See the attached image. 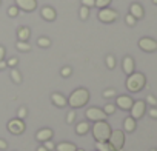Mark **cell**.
Segmentation results:
<instances>
[{"mask_svg": "<svg viewBox=\"0 0 157 151\" xmlns=\"http://www.w3.org/2000/svg\"><path fill=\"white\" fill-rule=\"evenodd\" d=\"M106 66L109 68V69H113V68H116V57L114 56H106Z\"/></svg>", "mask_w": 157, "mask_h": 151, "instance_id": "cell-27", "label": "cell"}, {"mask_svg": "<svg viewBox=\"0 0 157 151\" xmlns=\"http://www.w3.org/2000/svg\"><path fill=\"white\" fill-rule=\"evenodd\" d=\"M5 54H6L5 48H3V46H0V60H3V59H5Z\"/></svg>", "mask_w": 157, "mask_h": 151, "instance_id": "cell-41", "label": "cell"}, {"mask_svg": "<svg viewBox=\"0 0 157 151\" xmlns=\"http://www.w3.org/2000/svg\"><path fill=\"white\" fill-rule=\"evenodd\" d=\"M116 96V90H105L103 91V97L109 99V97H114Z\"/></svg>", "mask_w": 157, "mask_h": 151, "instance_id": "cell-35", "label": "cell"}, {"mask_svg": "<svg viewBox=\"0 0 157 151\" xmlns=\"http://www.w3.org/2000/svg\"><path fill=\"white\" fill-rule=\"evenodd\" d=\"M74 120H75V111H74V110H71V111L66 114V123H69V125H71Z\"/></svg>", "mask_w": 157, "mask_h": 151, "instance_id": "cell-31", "label": "cell"}, {"mask_svg": "<svg viewBox=\"0 0 157 151\" xmlns=\"http://www.w3.org/2000/svg\"><path fill=\"white\" fill-rule=\"evenodd\" d=\"M25 130H26V126H25V122H23L22 119H11V120L8 122V131H10L11 134L19 136V134L25 133Z\"/></svg>", "mask_w": 157, "mask_h": 151, "instance_id": "cell-6", "label": "cell"}, {"mask_svg": "<svg viewBox=\"0 0 157 151\" xmlns=\"http://www.w3.org/2000/svg\"><path fill=\"white\" fill-rule=\"evenodd\" d=\"M37 151H48V149H46V148L42 145V146H39V148H37Z\"/></svg>", "mask_w": 157, "mask_h": 151, "instance_id": "cell-43", "label": "cell"}, {"mask_svg": "<svg viewBox=\"0 0 157 151\" xmlns=\"http://www.w3.org/2000/svg\"><path fill=\"white\" fill-rule=\"evenodd\" d=\"M19 13H20V10H19L17 6H10V8H8V16H10V17H17Z\"/></svg>", "mask_w": 157, "mask_h": 151, "instance_id": "cell-29", "label": "cell"}, {"mask_svg": "<svg viewBox=\"0 0 157 151\" xmlns=\"http://www.w3.org/2000/svg\"><path fill=\"white\" fill-rule=\"evenodd\" d=\"M52 130L51 128H42L40 131H37L36 134V139L40 140V142H46V140H51L52 139Z\"/></svg>", "mask_w": 157, "mask_h": 151, "instance_id": "cell-14", "label": "cell"}, {"mask_svg": "<svg viewBox=\"0 0 157 151\" xmlns=\"http://www.w3.org/2000/svg\"><path fill=\"white\" fill-rule=\"evenodd\" d=\"M17 37H19L20 42H28V39L31 37V31H29V28H26V26L20 28V29L17 31Z\"/></svg>", "mask_w": 157, "mask_h": 151, "instance_id": "cell-18", "label": "cell"}, {"mask_svg": "<svg viewBox=\"0 0 157 151\" xmlns=\"http://www.w3.org/2000/svg\"><path fill=\"white\" fill-rule=\"evenodd\" d=\"M109 3H111V0H96L94 6H97L99 10H103V8H108Z\"/></svg>", "mask_w": 157, "mask_h": 151, "instance_id": "cell-24", "label": "cell"}, {"mask_svg": "<svg viewBox=\"0 0 157 151\" xmlns=\"http://www.w3.org/2000/svg\"><path fill=\"white\" fill-rule=\"evenodd\" d=\"M16 6L25 13H31L37 8V0H16Z\"/></svg>", "mask_w": 157, "mask_h": 151, "instance_id": "cell-10", "label": "cell"}, {"mask_svg": "<svg viewBox=\"0 0 157 151\" xmlns=\"http://www.w3.org/2000/svg\"><path fill=\"white\" fill-rule=\"evenodd\" d=\"M123 130H125L126 133H132V131L136 130V119H132L131 116L126 117L125 122H123Z\"/></svg>", "mask_w": 157, "mask_h": 151, "instance_id": "cell-19", "label": "cell"}, {"mask_svg": "<svg viewBox=\"0 0 157 151\" xmlns=\"http://www.w3.org/2000/svg\"><path fill=\"white\" fill-rule=\"evenodd\" d=\"M17 63H19V60H17L16 57H11V59L6 62V65H8V66H16Z\"/></svg>", "mask_w": 157, "mask_h": 151, "instance_id": "cell-38", "label": "cell"}, {"mask_svg": "<svg viewBox=\"0 0 157 151\" xmlns=\"http://www.w3.org/2000/svg\"><path fill=\"white\" fill-rule=\"evenodd\" d=\"M91 130H93V136H94L96 142H106L109 139V136H111V131H113L109 123L105 122V120L94 122Z\"/></svg>", "mask_w": 157, "mask_h": 151, "instance_id": "cell-2", "label": "cell"}, {"mask_svg": "<svg viewBox=\"0 0 157 151\" xmlns=\"http://www.w3.org/2000/svg\"><path fill=\"white\" fill-rule=\"evenodd\" d=\"M151 151H157V149H151Z\"/></svg>", "mask_w": 157, "mask_h": 151, "instance_id": "cell-46", "label": "cell"}, {"mask_svg": "<svg viewBox=\"0 0 157 151\" xmlns=\"http://www.w3.org/2000/svg\"><path fill=\"white\" fill-rule=\"evenodd\" d=\"M40 14H42V17H43L46 22H54V20H56V17H57L56 10H54V8H51V6H43V8H42V11H40Z\"/></svg>", "mask_w": 157, "mask_h": 151, "instance_id": "cell-12", "label": "cell"}, {"mask_svg": "<svg viewBox=\"0 0 157 151\" xmlns=\"http://www.w3.org/2000/svg\"><path fill=\"white\" fill-rule=\"evenodd\" d=\"M60 74L63 76V77H69V76L72 74L71 66H63V68H62V71H60Z\"/></svg>", "mask_w": 157, "mask_h": 151, "instance_id": "cell-32", "label": "cell"}, {"mask_svg": "<svg viewBox=\"0 0 157 151\" xmlns=\"http://www.w3.org/2000/svg\"><path fill=\"white\" fill-rule=\"evenodd\" d=\"M108 142L113 145V148H114L116 151L123 149V145H125V133H123L122 130H114V131H111V136H109Z\"/></svg>", "mask_w": 157, "mask_h": 151, "instance_id": "cell-4", "label": "cell"}, {"mask_svg": "<svg viewBox=\"0 0 157 151\" xmlns=\"http://www.w3.org/2000/svg\"><path fill=\"white\" fill-rule=\"evenodd\" d=\"M11 79H13L14 83H20L22 82V74H20L19 69H16V68L11 69Z\"/></svg>", "mask_w": 157, "mask_h": 151, "instance_id": "cell-22", "label": "cell"}, {"mask_svg": "<svg viewBox=\"0 0 157 151\" xmlns=\"http://www.w3.org/2000/svg\"><path fill=\"white\" fill-rule=\"evenodd\" d=\"M8 65H6V62L5 60H0V71H2V69H5Z\"/></svg>", "mask_w": 157, "mask_h": 151, "instance_id": "cell-42", "label": "cell"}, {"mask_svg": "<svg viewBox=\"0 0 157 151\" xmlns=\"http://www.w3.org/2000/svg\"><path fill=\"white\" fill-rule=\"evenodd\" d=\"M149 116H151L152 119H157V108H155V106H152V108L149 110Z\"/></svg>", "mask_w": 157, "mask_h": 151, "instance_id": "cell-39", "label": "cell"}, {"mask_svg": "<svg viewBox=\"0 0 157 151\" xmlns=\"http://www.w3.org/2000/svg\"><path fill=\"white\" fill-rule=\"evenodd\" d=\"M90 123L88 122H80V123H77V126H75V133L78 134V136H83V134H86L88 131H90Z\"/></svg>", "mask_w": 157, "mask_h": 151, "instance_id": "cell-20", "label": "cell"}, {"mask_svg": "<svg viewBox=\"0 0 157 151\" xmlns=\"http://www.w3.org/2000/svg\"><path fill=\"white\" fill-rule=\"evenodd\" d=\"M26 114H28V110L25 108V106H22V108H19V111H17V119H25L26 117Z\"/></svg>", "mask_w": 157, "mask_h": 151, "instance_id": "cell-30", "label": "cell"}, {"mask_svg": "<svg viewBox=\"0 0 157 151\" xmlns=\"http://www.w3.org/2000/svg\"><path fill=\"white\" fill-rule=\"evenodd\" d=\"M96 3V0H82V6H86V8H93Z\"/></svg>", "mask_w": 157, "mask_h": 151, "instance_id": "cell-37", "label": "cell"}, {"mask_svg": "<svg viewBox=\"0 0 157 151\" xmlns=\"http://www.w3.org/2000/svg\"><path fill=\"white\" fill-rule=\"evenodd\" d=\"M78 16H80V19H82V20H86V19L90 17V8L82 6V8H80V13H78Z\"/></svg>", "mask_w": 157, "mask_h": 151, "instance_id": "cell-26", "label": "cell"}, {"mask_svg": "<svg viewBox=\"0 0 157 151\" xmlns=\"http://www.w3.org/2000/svg\"><path fill=\"white\" fill-rule=\"evenodd\" d=\"M122 68H123V71H125L126 76L132 74V72H134V59L129 57V56H126V57L123 59V62H122Z\"/></svg>", "mask_w": 157, "mask_h": 151, "instance_id": "cell-15", "label": "cell"}, {"mask_svg": "<svg viewBox=\"0 0 157 151\" xmlns=\"http://www.w3.org/2000/svg\"><path fill=\"white\" fill-rule=\"evenodd\" d=\"M152 3H154V5H157V0H152Z\"/></svg>", "mask_w": 157, "mask_h": 151, "instance_id": "cell-44", "label": "cell"}, {"mask_svg": "<svg viewBox=\"0 0 157 151\" xmlns=\"http://www.w3.org/2000/svg\"><path fill=\"white\" fill-rule=\"evenodd\" d=\"M56 149L57 151H75L77 146L71 142H60L59 145H56Z\"/></svg>", "mask_w": 157, "mask_h": 151, "instance_id": "cell-17", "label": "cell"}, {"mask_svg": "<svg viewBox=\"0 0 157 151\" xmlns=\"http://www.w3.org/2000/svg\"><path fill=\"white\" fill-rule=\"evenodd\" d=\"M88 100H90V91L86 88H77L75 91L71 93L68 99V105L71 108H82L88 103Z\"/></svg>", "mask_w": 157, "mask_h": 151, "instance_id": "cell-1", "label": "cell"}, {"mask_svg": "<svg viewBox=\"0 0 157 151\" xmlns=\"http://www.w3.org/2000/svg\"><path fill=\"white\" fill-rule=\"evenodd\" d=\"M0 3H2V0H0Z\"/></svg>", "mask_w": 157, "mask_h": 151, "instance_id": "cell-47", "label": "cell"}, {"mask_svg": "<svg viewBox=\"0 0 157 151\" xmlns=\"http://www.w3.org/2000/svg\"><path fill=\"white\" fill-rule=\"evenodd\" d=\"M75 151H85V149H80V148H77V149H75Z\"/></svg>", "mask_w": 157, "mask_h": 151, "instance_id": "cell-45", "label": "cell"}, {"mask_svg": "<svg viewBox=\"0 0 157 151\" xmlns=\"http://www.w3.org/2000/svg\"><path fill=\"white\" fill-rule=\"evenodd\" d=\"M37 45L42 46V48H49V46H51V40H49L48 37H40V39L37 40Z\"/></svg>", "mask_w": 157, "mask_h": 151, "instance_id": "cell-23", "label": "cell"}, {"mask_svg": "<svg viewBox=\"0 0 157 151\" xmlns=\"http://www.w3.org/2000/svg\"><path fill=\"white\" fill-rule=\"evenodd\" d=\"M43 146H45L48 151H52V149H56V143H54L52 140H46V142H43Z\"/></svg>", "mask_w": 157, "mask_h": 151, "instance_id": "cell-34", "label": "cell"}, {"mask_svg": "<svg viewBox=\"0 0 157 151\" xmlns=\"http://www.w3.org/2000/svg\"><path fill=\"white\" fill-rule=\"evenodd\" d=\"M146 85V79H145V76L142 72H132L128 76V79H126V88L128 91L131 93H139L145 88Z\"/></svg>", "mask_w": 157, "mask_h": 151, "instance_id": "cell-3", "label": "cell"}, {"mask_svg": "<svg viewBox=\"0 0 157 151\" xmlns=\"http://www.w3.org/2000/svg\"><path fill=\"white\" fill-rule=\"evenodd\" d=\"M125 22H126V25H128V26H134L137 20H136V19H134V17H132L131 14H128V16L125 17Z\"/></svg>", "mask_w": 157, "mask_h": 151, "instance_id": "cell-33", "label": "cell"}, {"mask_svg": "<svg viewBox=\"0 0 157 151\" xmlns=\"http://www.w3.org/2000/svg\"><path fill=\"white\" fill-rule=\"evenodd\" d=\"M99 20L100 22H103V23H113V22H116L117 20V17H119V14H117V11L116 10H111V8H103V10H100L99 11Z\"/></svg>", "mask_w": 157, "mask_h": 151, "instance_id": "cell-5", "label": "cell"}, {"mask_svg": "<svg viewBox=\"0 0 157 151\" xmlns=\"http://www.w3.org/2000/svg\"><path fill=\"white\" fill-rule=\"evenodd\" d=\"M129 14H131L136 20L142 19V17H143V8H142V5H139V3H132L131 8H129Z\"/></svg>", "mask_w": 157, "mask_h": 151, "instance_id": "cell-16", "label": "cell"}, {"mask_svg": "<svg viewBox=\"0 0 157 151\" xmlns=\"http://www.w3.org/2000/svg\"><path fill=\"white\" fill-rule=\"evenodd\" d=\"M132 103H134V100H132L129 96H119V97L116 99V105H117L120 110H123V111L131 110Z\"/></svg>", "mask_w": 157, "mask_h": 151, "instance_id": "cell-11", "label": "cell"}, {"mask_svg": "<svg viewBox=\"0 0 157 151\" xmlns=\"http://www.w3.org/2000/svg\"><path fill=\"white\" fill-rule=\"evenodd\" d=\"M139 48L145 52H154L157 51V42L151 37H142L139 40Z\"/></svg>", "mask_w": 157, "mask_h": 151, "instance_id": "cell-8", "label": "cell"}, {"mask_svg": "<svg viewBox=\"0 0 157 151\" xmlns=\"http://www.w3.org/2000/svg\"><path fill=\"white\" fill-rule=\"evenodd\" d=\"M96 149L97 151H116L108 140L106 142H96Z\"/></svg>", "mask_w": 157, "mask_h": 151, "instance_id": "cell-21", "label": "cell"}, {"mask_svg": "<svg viewBox=\"0 0 157 151\" xmlns=\"http://www.w3.org/2000/svg\"><path fill=\"white\" fill-rule=\"evenodd\" d=\"M6 148H8V143L3 139H0V149H6Z\"/></svg>", "mask_w": 157, "mask_h": 151, "instance_id": "cell-40", "label": "cell"}, {"mask_svg": "<svg viewBox=\"0 0 157 151\" xmlns=\"http://www.w3.org/2000/svg\"><path fill=\"white\" fill-rule=\"evenodd\" d=\"M85 116H86V119L88 120H93V122H99V120H105L108 116L103 113V110H100V108H96V106H93V108H88L86 110V113H85Z\"/></svg>", "mask_w": 157, "mask_h": 151, "instance_id": "cell-7", "label": "cell"}, {"mask_svg": "<svg viewBox=\"0 0 157 151\" xmlns=\"http://www.w3.org/2000/svg\"><path fill=\"white\" fill-rule=\"evenodd\" d=\"M16 46H17L19 51H29V49H31V45H29L28 42H20V40H19Z\"/></svg>", "mask_w": 157, "mask_h": 151, "instance_id": "cell-25", "label": "cell"}, {"mask_svg": "<svg viewBox=\"0 0 157 151\" xmlns=\"http://www.w3.org/2000/svg\"><path fill=\"white\" fill-rule=\"evenodd\" d=\"M146 102H148V103H149L151 106H157V99H155L154 96H151V94H149V96L146 97Z\"/></svg>", "mask_w": 157, "mask_h": 151, "instance_id": "cell-36", "label": "cell"}, {"mask_svg": "<svg viewBox=\"0 0 157 151\" xmlns=\"http://www.w3.org/2000/svg\"><path fill=\"white\" fill-rule=\"evenodd\" d=\"M114 111H116V105H113V103H106V105H105V108H103V113H105L106 116L114 114Z\"/></svg>", "mask_w": 157, "mask_h": 151, "instance_id": "cell-28", "label": "cell"}, {"mask_svg": "<svg viewBox=\"0 0 157 151\" xmlns=\"http://www.w3.org/2000/svg\"><path fill=\"white\" fill-rule=\"evenodd\" d=\"M51 102H52L56 106H59V108H63V106L68 105V99H66L65 96H62L60 93H52V94H51Z\"/></svg>", "mask_w": 157, "mask_h": 151, "instance_id": "cell-13", "label": "cell"}, {"mask_svg": "<svg viewBox=\"0 0 157 151\" xmlns=\"http://www.w3.org/2000/svg\"><path fill=\"white\" fill-rule=\"evenodd\" d=\"M131 117L132 119H140L143 114H145V111H146V103L143 102V100H137V102H134L132 103V106H131Z\"/></svg>", "mask_w": 157, "mask_h": 151, "instance_id": "cell-9", "label": "cell"}]
</instances>
